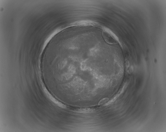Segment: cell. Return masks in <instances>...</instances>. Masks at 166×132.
Listing matches in <instances>:
<instances>
[{
    "instance_id": "obj_1",
    "label": "cell",
    "mask_w": 166,
    "mask_h": 132,
    "mask_svg": "<svg viewBox=\"0 0 166 132\" xmlns=\"http://www.w3.org/2000/svg\"><path fill=\"white\" fill-rule=\"evenodd\" d=\"M100 29L102 30V37L107 43L111 45L120 43L118 37L109 29L102 26Z\"/></svg>"
},
{
    "instance_id": "obj_2",
    "label": "cell",
    "mask_w": 166,
    "mask_h": 132,
    "mask_svg": "<svg viewBox=\"0 0 166 132\" xmlns=\"http://www.w3.org/2000/svg\"><path fill=\"white\" fill-rule=\"evenodd\" d=\"M67 61L66 60L64 59L62 60L60 62L59 64V68H63L65 65Z\"/></svg>"
}]
</instances>
